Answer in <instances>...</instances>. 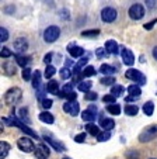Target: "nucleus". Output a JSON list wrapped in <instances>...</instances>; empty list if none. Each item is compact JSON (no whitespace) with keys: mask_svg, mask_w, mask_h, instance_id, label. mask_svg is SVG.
<instances>
[{"mask_svg":"<svg viewBox=\"0 0 157 159\" xmlns=\"http://www.w3.org/2000/svg\"><path fill=\"white\" fill-rule=\"evenodd\" d=\"M42 107H44L45 110L50 108V107H52V100H50V99H44V100H42Z\"/></svg>","mask_w":157,"mask_h":159,"instance_id":"obj_44","label":"nucleus"},{"mask_svg":"<svg viewBox=\"0 0 157 159\" xmlns=\"http://www.w3.org/2000/svg\"><path fill=\"white\" fill-rule=\"evenodd\" d=\"M110 138H111V134H110V131H102V132H100V134H98V137H97L98 142L108 141V139H110Z\"/></svg>","mask_w":157,"mask_h":159,"instance_id":"obj_32","label":"nucleus"},{"mask_svg":"<svg viewBox=\"0 0 157 159\" xmlns=\"http://www.w3.org/2000/svg\"><path fill=\"white\" fill-rule=\"evenodd\" d=\"M9 151H10V145L9 142L6 141H2L0 142V158L4 159L7 155H9Z\"/></svg>","mask_w":157,"mask_h":159,"instance_id":"obj_21","label":"nucleus"},{"mask_svg":"<svg viewBox=\"0 0 157 159\" xmlns=\"http://www.w3.org/2000/svg\"><path fill=\"white\" fill-rule=\"evenodd\" d=\"M14 59H15V62H17L20 66H23V68H28L27 65L30 63V58H28V57H24V55L17 54V55H14Z\"/></svg>","mask_w":157,"mask_h":159,"instance_id":"obj_17","label":"nucleus"},{"mask_svg":"<svg viewBox=\"0 0 157 159\" xmlns=\"http://www.w3.org/2000/svg\"><path fill=\"white\" fill-rule=\"evenodd\" d=\"M63 110L70 116H79V111H80V107H79V103L77 102H68L63 104Z\"/></svg>","mask_w":157,"mask_h":159,"instance_id":"obj_8","label":"nucleus"},{"mask_svg":"<svg viewBox=\"0 0 157 159\" xmlns=\"http://www.w3.org/2000/svg\"><path fill=\"white\" fill-rule=\"evenodd\" d=\"M17 147L20 148L23 152H33L35 151V147H34V142L31 141L28 137H23L17 141Z\"/></svg>","mask_w":157,"mask_h":159,"instance_id":"obj_6","label":"nucleus"},{"mask_svg":"<svg viewBox=\"0 0 157 159\" xmlns=\"http://www.w3.org/2000/svg\"><path fill=\"white\" fill-rule=\"evenodd\" d=\"M59 14H60V17H62L63 20H68V18H69V16H68L69 11H68V10H60Z\"/></svg>","mask_w":157,"mask_h":159,"instance_id":"obj_51","label":"nucleus"},{"mask_svg":"<svg viewBox=\"0 0 157 159\" xmlns=\"http://www.w3.org/2000/svg\"><path fill=\"white\" fill-rule=\"evenodd\" d=\"M7 38H9V31L4 27H0V41L4 42V41H7Z\"/></svg>","mask_w":157,"mask_h":159,"instance_id":"obj_38","label":"nucleus"},{"mask_svg":"<svg viewBox=\"0 0 157 159\" xmlns=\"http://www.w3.org/2000/svg\"><path fill=\"white\" fill-rule=\"evenodd\" d=\"M157 23V18H154L153 21H150V23H146L145 24V30H151V28H153V25L156 24Z\"/></svg>","mask_w":157,"mask_h":159,"instance_id":"obj_48","label":"nucleus"},{"mask_svg":"<svg viewBox=\"0 0 157 159\" xmlns=\"http://www.w3.org/2000/svg\"><path fill=\"white\" fill-rule=\"evenodd\" d=\"M125 76H126L128 79H130V80H133V82H136V83H139V84H145L146 83L145 75H143L140 70H137V69H129V70H126Z\"/></svg>","mask_w":157,"mask_h":159,"instance_id":"obj_4","label":"nucleus"},{"mask_svg":"<svg viewBox=\"0 0 157 159\" xmlns=\"http://www.w3.org/2000/svg\"><path fill=\"white\" fill-rule=\"evenodd\" d=\"M21 96H23L21 89H18V87H11V89H9L6 92V94H4V102L10 106L17 104L21 100Z\"/></svg>","mask_w":157,"mask_h":159,"instance_id":"obj_1","label":"nucleus"},{"mask_svg":"<svg viewBox=\"0 0 157 159\" xmlns=\"http://www.w3.org/2000/svg\"><path fill=\"white\" fill-rule=\"evenodd\" d=\"M116 17H118V13H116V10L112 9V7H105V9L101 11V20H102L104 23H112V21L116 20Z\"/></svg>","mask_w":157,"mask_h":159,"instance_id":"obj_5","label":"nucleus"},{"mask_svg":"<svg viewBox=\"0 0 157 159\" xmlns=\"http://www.w3.org/2000/svg\"><path fill=\"white\" fill-rule=\"evenodd\" d=\"M81 118L84 121H89V123H93L95 118V111H91V110H84L81 111Z\"/></svg>","mask_w":157,"mask_h":159,"instance_id":"obj_20","label":"nucleus"},{"mask_svg":"<svg viewBox=\"0 0 157 159\" xmlns=\"http://www.w3.org/2000/svg\"><path fill=\"white\" fill-rule=\"evenodd\" d=\"M46 90L49 93H54V94H58L59 93V83L56 80H49L46 84Z\"/></svg>","mask_w":157,"mask_h":159,"instance_id":"obj_18","label":"nucleus"},{"mask_svg":"<svg viewBox=\"0 0 157 159\" xmlns=\"http://www.w3.org/2000/svg\"><path fill=\"white\" fill-rule=\"evenodd\" d=\"M81 75L86 76V78H89V76H94L95 75V69L93 68V66H86V68H84V70L81 72Z\"/></svg>","mask_w":157,"mask_h":159,"instance_id":"obj_34","label":"nucleus"},{"mask_svg":"<svg viewBox=\"0 0 157 159\" xmlns=\"http://www.w3.org/2000/svg\"><path fill=\"white\" fill-rule=\"evenodd\" d=\"M66 99H68L69 102H74V99H76V93H74V92H72L70 94H68V96H66Z\"/></svg>","mask_w":157,"mask_h":159,"instance_id":"obj_52","label":"nucleus"},{"mask_svg":"<svg viewBox=\"0 0 157 159\" xmlns=\"http://www.w3.org/2000/svg\"><path fill=\"white\" fill-rule=\"evenodd\" d=\"M34 152H35V156L38 159H46L49 156V148L45 144H38Z\"/></svg>","mask_w":157,"mask_h":159,"instance_id":"obj_10","label":"nucleus"},{"mask_svg":"<svg viewBox=\"0 0 157 159\" xmlns=\"http://www.w3.org/2000/svg\"><path fill=\"white\" fill-rule=\"evenodd\" d=\"M60 35V30L58 25H49L44 31V39L45 42H55Z\"/></svg>","mask_w":157,"mask_h":159,"instance_id":"obj_3","label":"nucleus"},{"mask_svg":"<svg viewBox=\"0 0 157 159\" xmlns=\"http://www.w3.org/2000/svg\"><path fill=\"white\" fill-rule=\"evenodd\" d=\"M129 17L132 20H142L145 17V9L142 4H133L129 9Z\"/></svg>","mask_w":157,"mask_h":159,"instance_id":"obj_7","label":"nucleus"},{"mask_svg":"<svg viewBox=\"0 0 157 159\" xmlns=\"http://www.w3.org/2000/svg\"><path fill=\"white\" fill-rule=\"evenodd\" d=\"M128 158H129V159H137V158H139V155H137L136 152H129V153H128Z\"/></svg>","mask_w":157,"mask_h":159,"instance_id":"obj_53","label":"nucleus"},{"mask_svg":"<svg viewBox=\"0 0 157 159\" xmlns=\"http://www.w3.org/2000/svg\"><path fill=\"white\" fill-rule=\"evenodd\" d=\"M86 131L89 132V134L94 135V137H98V134H100V129H98V127L95 125V124H93V123L87 124V125H86Z\"/></svg>","mask_w":157,"mask_h":159,"instance_id":"obj_25","label":"nucleus"},{"mask_svg":"<svg viewBox=\"0 0 157 159\" xmlns=\"http://www.w3.org/2000/svg\"><path fill=\"white\" fill-rule=\"evenodd\" d=\"M63 159H70V158H63Z\"/></svg>","mask_w":157,"mask_h":159,"instance_id":"obj_56","label":"nucleus"},{"mask_svg":"<svg viewBox=\"0 0 157 159\" xmlns=\"http://www.w3.org/2000/svg\"><path fill=\"white\" fill-rule=\"evenodd\" d=\"M2 58H10L11 57V51L9 48H2V52H0Z\"/></svg>","mask_w":157,"mask_h":159,"instance_id":"obj_45","label":"nucleus"},{"mask_svg":"<svg viewBox=\"0 0 157 159\" xmlns=\"http://www.w3.org/2000/svg\"><path fill=\"white\" fill-rule=\"evenodd\" d=\"M153 57H154V58H156V59H157V47H156V48L153 49Z\"/></svg>","mask_w":157,"mask_h":159,"instance_id":"obj_55","label":"nucleus"},{"mask_svg":"<svg viewBox=\"0 0 157 159\" xmlns=\"http://www.w3.org/2000/svg\"><path fill=\"white\" fill-rule=\"evenodd\" d=\"M72 76H73V73H72V70L69 69V68H62V69H60V78L62 79H69V78H72Z\"/></svg>","mask_w":157,"mask_h":159,"instance_id":"obj_33","label":"nucleus"},{"mask_svg":"<svg viewBox=\"0 0 157 159\" xmlns=\"http://www.w3.org/2000/svg\"><path fill=\"white\" fill-rule=\"evenodd\" d=\"M72 65H73V62H72L70 59H68V61H66V68H69V66H72Z\"/></svg>","mask_w":157,"mask_h":159,"instance_id":"obj_54","label":"nucleus"},{"mask_svg":"<svg viewBox=\"0 0 157 159\" xmlns=\"http://www.w3.org/2000/svg\"><path fill=\"white\" fill-rule=\"evenodd\" d=\"M121 55H122V59H124V63L128 66H132L135 63V55L132 54V51L128 48H122L121 51Z\"/></svg>","mask_w":157,"mask_h":159,"instance_id":"obj_9","label":"nucleus"},{"mask_svg":"<svg viewBox=\"0 0 157 159\" xmlns=\"http://www.w3.org/2000/svg\"><path fill=\"white\" fill-rule=\"evenodd\" d=\"M45 141H48L52 147L55 148L56 151H65V147H63L62 144H59V142H56L55 139H52V138H49V137H45Z\"/></svg>","mask_w":157,"mask_h":159,"instance_id":"obj_29","label":"nucleus"},{"mask_svg":"<svg viewBox=\"0 0 157 159\" xmlns=\"http://www.w3.org/2000/svg\"><path fill=\"white\" fill-rule=\"evenodd\" d=\"M33 86L35 87V89L41 87V72H39V70L34 72V75H33Z\"/></svg>","mask_w":157,"mask_h":159,"instance_id":"obj_27","label":"nucleus"},{"mask_svg":"<svg viewBox=\"0 0 157 159\" xmlns=\"http://www.w3.org/2000/svg\"><path fill=\"white\" fill-rule=\"evenodd\" d=\"M20 117H21V120H23V121H25V123H30L27 108H21V110H20Z\"/></svg>","mask_w":157,"mask_h":159,"instance_id":"obj_39","label":"nucleus"},{"mask_svg":"<svg viewBox=\"0 0 157 159\" xmlns=\"http://www.w3.org/2000/svg\"><path fill=\"white\" fill-rule=\"evenodd\" d=\"M52 55H54V54H52V52H49V54H46L44 57V62L46 63V65H49V63H50V61H52Z\"/></svg>","mask_w":157,"mask_h":159,"instance_id":"obj_50","label":"nucleus"},{"mask_svg":"<svg viewBox=\"0 0 157 159\" xmlns=\"http://www.w3.org/2000/svg\"><path fill=\"white\" fill-rule=\"evenodd\" d=\"M122 93H124V87H122L121 84H114L112 89H111V94L118 97V96H121Z\"/></svg>","mask_w":157,"mask_h":159,"instance_id":"obj_31","label":"nucleus"},{"mask_svg":"<svg viewBox=\"0 0 157 159\" xmlns=\"http://www.w3.org/2000/svg\"><path fill=\"white\" fill-rule=\"evenodd\" d=\"M68 52L72 55L73 58H81V55L84 54V49L81 47H77V45L72 44L68 47Z\"/></svg>","mask_w":157,"mask_h":159,"instance_id":"obj_13","label":"nucleus"},{"mask_svg":"<svg viewBox=\"0 0 157 159\" xmlns=\"http://www.w3.org/2000/svg\"><path fill=\"white\" fill-rule=\"evenodd\" d=\"M143 111H145L146 116H151V114H153V111H154V104H153V102L145 103V106H143Z\"/></svg>","mask_w":157,"mask_h":159,"instance_id":"obj_30","label":"nucleus"},{"mask_svg":"<svg viewBox=\"0 0 157 159\" xmlns=\"http://www.w3.org/2000/svg\"><path fill=\"white\" fill-rule=\"evenodd\" d=\"M157 137V124L149 125L147 128H145L139 135V141L140 142H149L151 139H154Z\"/></svg>","mask_w":157,"mask_h":159,"instance_id":"obj_2","label":"nucleus"},{"mask_svg":"<svg viewBox=\"0 0 157 159\" xmlns=\"http://www.w3.org/2000/svg\"><path fill=\"white\" fill-rule=\"evenodd\" d=\"M100 124H101L104 131H111V129L115 127V121L111 120V118H101Z\"/></svg>","mask_w":157,"mask_h":159,"instance_id":"obj_16","label":"nucleus"},{"mask_svg":"<svg viewBox=\"0 0 157 159\" xmlns=\"http://www.w3.org/2000/svg\"><path fill=\"white\" fill-rule=\"evenodd\" d=\"M105 49L108 51V54H114V55H116L119 52V47L114 39H108V41L105 42Z\"/></svg>","mask_w":157,"mask_h":159,"instance_id":"obj_14","label":"nucleus"},{"mask_svg":"<svg viewBox=\"0 0 157 159\" xmlns=\"http://www.w3.org/2000/svg\"><path fill=\"white\" fill-rule=\"evenodd\" d=\"M55 72H56V69H55L52 65H48L46 66V69H45V78L46 79H50L52 76L55 75Z\"/></svg>","mask_w":157,"mask_h":159,"instance_id":"obj_35","label":"nucleus"},{"mask_svg":"<svg viewBox=\"0 0 157 159\" xmlns=\"http://www.w3.org/2000/svg\"><path fill=\"white\" fill-rule=\"evenodd\" d=\"M39 120L42 121V123H46V124H52L55 121L54 116L50 114L49 111H42L41 114H39Z\"/></svg>","mask_w":157,"mask_h":159,"instance_id":"obj_19","label":"nucleus"},{"mask_svg":"<svg viewBox=\"0 0 157 159\" xmlns=\"http://www.w3.org/2000/svg\"><path fill=\"white\" fill-rule=\"evenodd\" d=\"M87 61H89L87 58H81V59L76 63V66H74V69H73L74 72H80V69H81V68H83V66L87 63Z\"/></svg>","mask_w":157,"mask_h":159,"instance_id":"obj_36","label":"nucleus"},{"mask_svg":"<svg viewBox=\"0 0 157 159\" xmlns=\"http://www.w3.org/2000/svg\"><path fill=\"white\" fill-rule=\"evenodd\" d=\"M11 120H13V124H14V125H17L18 128L21 129V131H24V132H25V134L31 135V137H34V138H38V135L35 134V131H33V129H31V128H28V127L25 125V124H23V123H21V121L18 120V118L11 117Z\"/></svg>","mask_w":157,"mask_h":159,"instance_id":"obj_11","label":"nucleus"},{"mask_svg":"<svg viewBox=\"0 0 157 159\" xmlns=\"http://www.w3.org/2000/svg\"><path fill=\"white\" fill-rule=\"evenodd\" d=\"M101 83L105 84V86H112V84L115 83V78H112V76H107V78H102V79H101Z\"/></svg>","mask_w":157,"mask_h":159,"instance_id":"obj_37","label":"nucleus"},{"mask_svg":"<svg viewBox=\"0 0 157 159\" xmlns=\"http://www.w3.org/2000/svg\"><path fill=\"white\" fill-rule=\"evenodd\" d=\"M84 99L89 100V102H91V100H95V99H97V93H94V92H89V93H86Z\"/></svg>","mask_w":157,"mask_h":159,"instance_id":"obj_46","label":"nucleus"},{"mask_svg":"<svg viewBox=\"0 0 157 159\" xmlns=\"http://www.w3.org/2000/svg\"><path fill=\"white\" fill-rule=\"evenodd\" d=\"M140 94H142V90H140V87L137 86V84H130V86H128V96L133 97V99H137Z\"/></svg>","mask_w":157,"mask_h":159,"instance_id":"obj_15","label":"nucleus"},{"mask_svg":"<svg viewBox=\"0 0 157 159\" xmlns=\"http://www.w3.org/2000/svg\"><path fill=\"white\" fill-rule=\"evenodd\" d=\"M107 111L110 113V114H112V116H118L119 113H121V107H119L118 104H108L107 106Z\"/></svg>","mask_w":157,"mask_h":159,"instance_id":"obj_28","label":"nucleus"},{"mask_svg":"<svg viewBox=\"0 0 157 159\" xmlns=\"http://www.w3.org/2000/svg\"><path fill=\"white\" fill-rule=\"evenodd\" d=\"M145 2H146V6H147L150 10L156 7V0H145Z\"/></svg>","mask_w":157,"mask_h":159,"instance_id":"obj_49","label":"nucleus"},{"mask_svg":"<svg viewBox=\"0 0 157 159\" xmlns=\"http://www.w3.org/2000/svg\"><path fill=\"white\" fill-rule=\"evenodd\" d=\"M3 72L6 73V75H14L15 73V68H14V65H13L11 62H4L3 63Z\"/></svg>","mask_w":157,"mask_h":159,"instance_id":"obj_24","label":"nucleus"},{"mask_svg":"<svg viewBox=\"0 0 157 159\" xmlns=\"http://www.w3.org/2000/svg\"><path fill=\"white\" fill-rule=\"evenodd\" d=\"M13 47H14V49L17 52H25L28 48V42L25 38H17L14 41V44H13Z\"/></svg>","mask_w":157,"mask_h":159,"instance_id":"obj_12","label":"nucleus"},{"mask_svg":"<svg viewBox=\"0 0 157 159\" xmlns=\"http://www.w3.org/2000/svg\"><path fill=\"white\" fill-rule=\"evenodd\" d=\"M108 51L105 48H97V51H95V55H97L98 58H104V57H107Z\"/></svg>","mask_w":157,"mask_h":159,"instance_id":"obj_43","label":"nucleus"},{"mask_svg":"<svg viewBox=\"0 0 157 159\" xmlns=\"http://www.w3.org/2000/svg\"><path fill=\"white\" fill-rule=\"evenodd\" d=\"M84 139H86V134H79L74 137V141L76 142H84Z\"/></svg>","mask_w":157,"mask_h":159,"instance_id":"obj_47","label":"nucleus"},{"mask_svg":"<svg viewBox=\"0 0 157 159\" xmlns=\"http://www.w3.org/2000/svg\"><path fill=\"white\" fill-rule=\"evenodd\" d=\"M125 113H126V116H136L139 113V107L135 104H126L125 106Z\"/></svg>","mask_w":157,"mask_h":159,"instance_id":"obj_22","label":"nucleus"},{"mask_svg":"<svg viewBox=\"0 0 157 159\" xmlns=\"http://www.w3.org/2000/svg\"><path fill=\"white\" fill-rule=\"evenodd\" d=\"M23 79L24 80H30L31 79V69L30 68H24L23 69Z\"/></svg>","mask_w":157,"mask_h":159,"instance_id":"obj_42","label":"nucleus"},{"mask_svg":"<svg viewBox=\"0 0 157 159\" xmlns=\"http://www.w3.org/2000/svg\"><path fill=\"white\" fill-rule=\"evenodd\" d=\"M100 72L102 73V75L110 76V75H112V73H115V68H112L111 65H107V63H104V65H101Z\"/></svg>","mask_w":157,"mask_h":159,"instance_id":"obj_23","label":"nucleus"},{"mask_svg":"<svg viewBox=\"0 0 157 159\" xmlns=\"http://www.w3.org/2000/svg\"><path fill=\"white\" fill-rule=\"evenodd\" d=\"M98 34H100L98 30H87V31H83L81 35L83 37H95V35H98Z\"/></svg>","mask_w":157,"mask_h":159,"instance_id":"obj_40","label":"nucleus"},{"mask_svg":"<svg viewBox=\"0 0 157 159\" xmlns=\"http://www.w3.org/2000/svg\"><path fill=\"white\" fill-rule=\"evenodd\" d=\"M102 102L108 103V104H115V96H112V94H107V96L102 97Z\"/></svg>","mask_w":157,"mask_h":159,"instance_id":"obj_41","label":"nucleus"},{"mask_svg":"<svg viewBox=\"0 0 157 159\" xmlns=\"http://www.w3.org/2000/svg\"><path fill=\"white\" fill-rule=\"evenodd\" d=\"M91 82L90 80H81L80 83H79V90L80 92H84V93H89L90 89H91Z\"/></svg>","mask_w":157,"mask_h":159,"instance_id":"obj_26","label":"nucleus"}]
</instances>
